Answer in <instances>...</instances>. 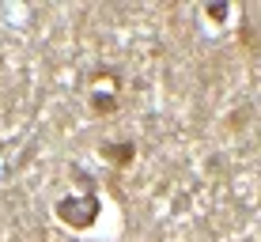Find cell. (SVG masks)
I'll return each mask as SVG.
<instances>
[{"instance_id": "obj_1", "label": "cell", "mask_w": 261, "mask_h": 242, "mask_svg": "<svg viewBox=\"0 0 261 242\" xmlns=\"http://www.w3.org/2000/svg\"><path fill=\"white\" fill-rule=\"evenodd\" d=\"M95 216H98L95 197H65V201H57V220L68 223V227H76V231L91 227Z\"/></svg>"}, {"instance_id": "obj_2", "label": "cell", "mask_w": 261, "mask_h": 242, "mask_svg": "<svg viewBox=\"0 0 261 242\" xmlns=\"http://www.w3.org/2000/svg\"><path fill=\"white\" fill-rule=\"evenodd\" d=\"M102 155L110 159V163L129 167V163H133V144H129V140H125V144H102Z\"/></svg>"}]
</instances>
